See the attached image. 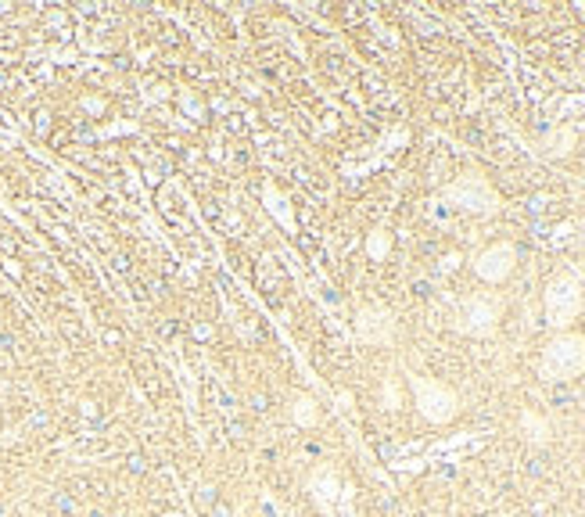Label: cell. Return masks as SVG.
Listing matches in <instances>:
<instances>
[{"label":"cell","instance_id":"6da1fadb","mask_svg":"<svg viewBox=\"0 0 585 517\" xmlns=\"http://www.w3.org/2000/svg\"><path fill=\"white\" fill-rule=\"evenodd\" d=\"M542 378L546 381H575L585 374V334L578 330H557L542 348Z\"/></svg>","mask_w":585,"mask_h":517},{"label":"cell","instance_id":"7a4b0ae2","mask_svg":"<svg viewBox=\"0 0 585 517\" xmlns=\"http://www.w3.org/2000/svg\"><path fill=\"white\" fill-rule=\"evenodd\" d=\"M542 305H546V323L553 330H571V323L585 313V287L575 273H557L546 284V295H542Z\"/></svg>","mask_w":585,"mask_h":517},{"label":"cell","instance_id":"3957f363","mask_svg":"<svg viewBox=\"0 0 585 517\" xmlns=\"http://www.w3.org/2000/svg\"><path fill=\"white\" fill-rule=\"evenodd\" d=\"M409 391H413V402L421 409V417L427 424H449L456 421L459 413V396L438 378H424V374H406Z\"/></svg>","mask_w":585,"mask_h":517},{"label":"cell","instance_id":"277c9868","mask_svg":"<svg viewBox=\"0 0 585 517\" xmlns=\"http://www.w3.org/2000/svg\"><path fill=\"white\" fill-rule=\"evenodd\" d=\"M442 198L449 201V205H456V209H464V212H470V216H495L499 212V191L489 183V176H482V173H464V176H456L449 187L442 191Z\"/></svg>","mask_w":585,"mask_h":517},{"label":"cell","instance_id":"5b68a950","mask_svg":"<svg viewBox=\"0 0 585 517\" xmlns=\"http://www.w3.org/2000/svg\"><path fill=\"white\" fill-rule=\"evenodd\" d=\"M499 320H503V298L495 291H474L459 302L456 330L459 334H470V338H489V334H495Z\"/></svg>","mask_w":585,"mask_h":517},{"label":"cell","instance_id":"8992f818","mask_svg":"<svg viewBox=\"0 0 585 517\" xmlns=\"http://www.w3.org/2000/svg\"><path fill=\"white\" fill-rule=\"evenodd\" d=\"M517 270V244L514 241H495L474 255V273L485 284H503Z\"/></svg>","mask_w":585,"mask_h":517},{"label":"cell","instance_id":"52a82bcc","mask_svg":"<svg viewBox=\"0 0 585 517\" xmlns=\"http://www.w3.org/2000/svg\"><path fill=\"white\" fill-rule=\"evenodd\" d=\"M356 334L366 345H391L395 320H391V313H384V309L366 305V309H359V316H356Z\"/></svg>","mask_w":585,"mask_h":517},{"label":"cell","instance_id":"ba28073f","mask_svg":"<svg viewBox=\"0 0 585 517\" xmlns=\"http://www.w3.org/2000/svg\"><path fill=\"white\" fill-rule=\"evenodd\" d=\"M309 492H312V500H316V507H320L323 514H334V500H338V474H334V467L312 471Z\"/></svg>","mask_w":585,"mask_h":517},{"label":"cell","instance_id":"9c48e42d","mask_svg":"<svg viewBox=\"0 0 585 517\" xmlns=\"http://www.w3.org/2000/svg\"><path fill=\"white\" fill-rule=\"evenodd\" d=\"M520 431H525L528 442H535V446H546L553 439L550 421L542 417V413H535V409H520Z\"/></svg>","mask_w":585,"mask_h":517},{"label":"cell","instance_id":"30bf717a","mask_svg":"<svg viewBox=\"0 0 585 517\" xmlns=\"http://www.w3.org/2000/svg\"><path fill=\"white\" fill-rule=\"evenodd\" d=\"M575 140H578V133L571 130V126H560V130H553L546 140H542V151H546V155H568L571 148H575Z\"/></svg>","mask_w":585,"mask_h":517},{"label":"cell","instance_id":"8fae6325","mask_svg":"<svg viewBox=\"0 0 585 517\" xmlns=\"http://www.w3.org/2000/svg\"><path fill=\"white\" fill-rule=\"evenodd\" d=\"M388 252H391V234L384 230V226H378V230L366 237V255H370L373 262H384Z\"/></svg>","mask_w":585,"mask_h":517},{"label":"cell","instance_id":"7c38bea8","mask_svg":"<svg viewBox=\"0 0 585 517\" xmlns=\"http://www.w3.org/2000/svg\"><path fill=\"white\" fill-rule=\"evenodd\" d=\"M266 209L273 212V216L287 226V230L295 226V219H291V209H287V198H284V194H277L273 187H266Z\"/></svg>","mask_w":585,"mask_h":517},{"label":"cell","instance_id":"4fadbf2b","mask_svg":"<svg viewBox=\"0 0 585 517\" xmlns=\"http://www.w3.org/2000/svg\"><path fill=\"white\" fill-rule=\"evenodd\" d=\"M291 413H295V424L298 427H312V424H316L320 421V409H316V402H312V399H295V409H291Z\"/></svg>","mask_w":585,"mask_h":517},{"label":"cell","instance_id":"5bb4252c","mask_svg":"<svg viewBox=\"0 0 585 517\" xmlns=\"http://www.w3.org/2000/svg\"><path fill=\"white\" fill-rule=\"evenodd\" d=\"M578 244L585 248V219H582V237H578Z\"/></svg>","mask_w":585,"mask_h":517},{"label":"cell","instance_id":"9a60e30c","mask_svg":"<svg viewBox=\"0 0 585 517\" xmlns=\"http://www.w3.org/2000/svg\"><path fill=\"white\" fill-rule=\"evenodd\" d=\"M165 517H180V514H165Z\"/></svg>","mask_w":585,"mask_h":517}]
</instances>
